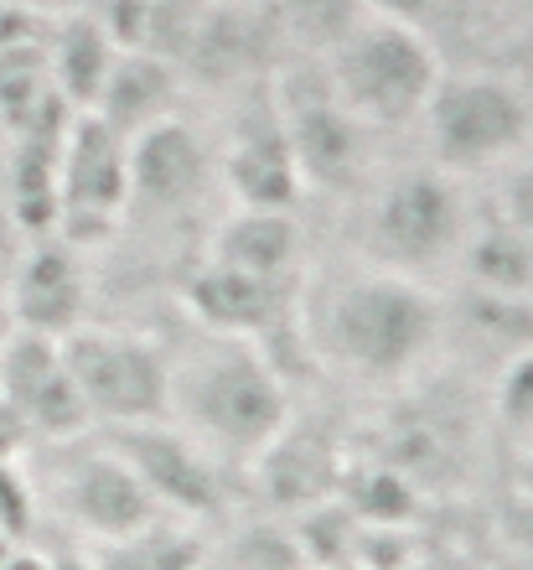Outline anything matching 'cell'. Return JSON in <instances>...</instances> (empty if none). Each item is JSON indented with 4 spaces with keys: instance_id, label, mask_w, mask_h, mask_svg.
<instances>
[{
    "instance_id": "obj_27",
    "label": "cell",
    "mask_w": 533,
    "mask_h": 570,
    "mask_svg": "<svg viewBox=\"0 0 533 570\" xmlns=\"http://www.w3.org/2000/svg\"><path fill=\"white\" fill-rule=\"evenodd\" d=\"M31 529V488L16 462H0V534H27Z\"/></svg>"
},
{
    "instance_id": "obj_4",
    "label": "cell",
    "mask_w": 533,
    "mask_h": 570,
    "mask_svg": "<svg viewBox=\"0 0 533 570\" xmlns=\"http://www.w3.org/2000/svg\"><path fill=\"white\" fill-rule=\"evenodd\" d=\"M472 228V203L456 177L435 171L430 161L388 171L363 213V265L404 281L430 285V275L456 265Z\"/></svg>"
},
{
    "instance_id": "obj_15",
    "label": "cell",
    "mask_w": 533,
    "mask_h": 570,
    "mask_svg": "<svg viewBox=\"0 0 533 570\" xmlns=\"http://www.w3.org/2000/svg\"><path fill=\"white\" fill-rule=\"evenodd\" d=\"M280 42L275 27L265 21L259 6H203V16L193 21L187 42H181V78H197L208 89H254L280 68Z\"/></svg>"
},
{
    "instance_id": "obj_23",
    "label": "cell",
    "mask_w": 533,
    "mask_h": 570,
    "mask_svg": "<svg viewBox=\"0 0 533 570\" xmlns=\"http://www.w3.org/2000/svg\"><path fill=\"white\" fill-rule=\"evenodd\" d=\"M259 11L275 27L280 52H290V58H326L368 16V6L363 0H259Z\"/></svg>"
},
{
    "instance_id": "obj_13",
    "label": "cell",
    "mask_w": 533,
    "mask_h": 570,
    "mask_svg": "<svg viewBox=\"0 0 533 570\" xmlns=\"http://www.w3.org/2000/svg\"><path fill=\"white\" fill-rule=\"evenodd\" d=\"M0 400L27 421L31 441L68 446V441L93 431L58 337H37V332L21 327L6 332V343H0Z\"/></svg>"
},
{
    "instance_id": "obj_1",
    "label": "cell",
    "mask_w": 533,
    "mask_h": 570,
    "mask_svg": "<svg viewBox=\"0 0 533 570\" xmlns=\"http://www.w3.org/2000/svg\"><path fill=\"white\" fill-rule=\"evenodd\" d=\"M300 327L316 368L368 390H404L441 358V296L373 265L322 275L300 301Z\"/></svg>"
},
{
    "instance_id": "obj_21",
    "label": "cell",
    "mask_w": 533,
    "mask_h": 570,
    "mask_svg": "<svg viewBox=\"0 0 533 570\" xmlns=\"http://www.w3.org/2000/svg\"><path fill=\"white\" fill-rule=\"evenodd\" d=\"M93 570H208V540L187 519H150L135 534L93 544Z\"/></svg>"
},
{
    "instance_id": "obj_20",
    "label": "cell",
    "mask_w": 533,
    "mask_h": 570,
    "mask_svg": "<svg viewBox=\"0 0 533 570\" xmlns=\"http://www.w3.org/2000/svg\"><path fill=\"white\" fill-rule=\"evenodd\" d=\"M254 466H259L269 498H280L290 509H316V498L332 493V482H337V472H342L337 451L326 446V441L296 435V415H290V425L275 435V446Z\"/></svg>"
},
{
    "instance_id": "obj_29",
    "label": "cell",
    "mask_w": 533,
    "mask_h": 570,
    "mask_svg": "<svg viewBox=\"0 0 533 570\" xmlns=\"http://www.w3.org/2000/svg\"><path fill=\"white\" fill-rule=\"evenodd\" d=\"M0 570H47V560H37V556H16V560H6Z\"/></svg>"
},
{
    "instance_id": "obj_12",
    "label": "cell",
    "mask_w": 533,
    "mask_h": 570,
    "mask_svg": "<svg viewBox=\"0 0 533 570\" xmlns=\"http://www.w3.org/2000/svg\"><path fill=\"white\" fill-rule=\"evenodd\" d=\"M52 498H58L62 519H73V529H83L93 544L135 534L150 519H166L140 488V478L125 466V456L109 441H83V435L68 441V462L52 482Z\"/></svg>"
},
{
    "instance_id": "obj_18",
    "label": "cell",
    "mask_w": 533,
    "mask_h": 570,
    "mask_svg": "<svg viewBox=\"0 0 533 570\" xmlns=\"http://www.w3.org/2000/svg\"><path fill=\"white\" fill-rule=\"evenodd\" d=\"M208 259L244 271L254 281L300 285V259H306V228L296 213H269V208H234L213 228Z\"/></svg>"
},
{
    "instance_id": "obj_10",
    "label": "cell",
    "mask_w": 533,
    "mask_h": 570,
    "mask_svg": "<svg viewBox=\"0 0 533 570\" xmlns=\"http://www.w3.org/2000/svg\"><path fill=\"white\" fill-rule=\"evenodd\" d=\"M269 78L234 94V120H228V140H223V156H218V181L228 187V197H234L238 208L296 213L306 187H300L296 156L285 146Z\"/></svg>"
},
{
    "instance_id": "obj_31",
    "label": "cell",
    "mask_w": 533,
    "mask_h": 570,
    "mask_svg": "<svg viewBox=\"0 0 533 570\" xmlns=\"http://www.w3.org/2000/svg\"><path fill=\"white\" fill-rule=\"evenodd\" d=\"M0 343H6V332H0Z\"/></svg>"
},
{
    "instance_id": "obj_2",
    "label": "cell",
    "mask_w": 533,
    "mask_h": 570,
    "mask_svg": "<svg viewBox=\"0 0 533 570\" xmlns=\"http://www.w3.org/2000/svg\"><path fill=\"white\" fill-rule=\"evenodd\" d=\"M290 415V384L254 343L203 332V343L171 363V425L193 435L218 466L259 462Z\"/></svg>"
},
{
    "instance_id": "obj_24",
    "label": "cell",
    "mask_w": 533,
    "mask_h": 570,
    "mask_svg": "<svg viewBox=\"0 0 533 570\" xmlns=\"http://www.w3.org/2000/svg\"><path fill=\"white\" fill-rule=\"evenodd\" d=\"M119 47L109 37V27L99 16H73L68 27L58 31V47H52V78H58L62 99H73L78 115H89L99 89H105L109 68H115Z\"/></svg>"
},
{
    "instance_id": "obj_6",
    "label": "cell",
    "mask_w": 533,
    "mask_h": 570,
    "mask_svg": "<svg viewBox=\"0 0 533 570\" xmlns=\"http://www.w3.org/2000/svg\"><path fill=\"white\" fill-rule=\"evenodd\" d=\"M275 115H280L285 146L296 156L300 187L306 193H357L368 177L373 130L337 99L322 58H285L269 78Z\"/></svg>"
},
{
    "instance_id": "obj_11",
    "label": "cell",
    "mask_w": 533,
    "mask_h": 570,
    "mask_svg": "<svg viewBox=\"0 0 533 570\" xmlns=\"http://www.w3.org/2000/svg\"><path fill=\"white\" fill-rule=\"evenodd\" d=\"M105 441L125 456V466L140 478V488L166 519H187L193 524V519H213L223 509V498H228L223 466L171 421L125 425V431H109Z\"/></svg>"
},
{
    "instance_id": "obj_22",
    "label": "cell",
    "mask_w": 533,
    "mask_h": 570,
    "mask_svg": "<svg viewBox=\"0 0 533 570\" xmlns=\"http://www.w3.org/2000/svg\"><path fill=\"white\" fill-rule=\"evenodd\" d=\"M208 0H105V21L119 52H156V58H181V42Z\"/></svg>"
},
{
    "instance_id": "obj_7",
    "label": "cell",
    "mask_w": 533,
    "mask_h": 570,
    "mask_svg": "<svg viewBox=\"0 0 533 570\" xmlns=\"http://www.w3.org/2000/svg\"><path fill=\"white\" fill-rule=\"evenodd\" d=\"M62 358L93 425L125 431L171 421V358L150 337L83 322L62 337Z\"/></svg>"
},
{
    "instance_id": "obj_19",
    "label": "cell",
    "mask_w": 533,
    "mask_h": 570,
    "mask_svg": "<svg viewBox=\"0 0 533 570\" xmlns=\"http://www.w3.org/2000/svg\"><path fill=\"white\" fill-rule=\"evenodd\" d=\"M177 99H181L177 62L156 58V52H119L89 115L99 125H109L119 140H135L140 130H150V125L171 120V115H177Z\"/></svg>"
},
{
    "instance_id": "obj_8",
    "label": "cell",
    "mask_w": 533,
    "mask_h": 570,
    "mask_svg": "<svg viewBox=\"0 0 533 570\" xmlns=\"http://www.w3.org/2000/svg\"><path fill=\"white\" fill-rule=\"evenodd\" d=\"M130 140H119L93 115H78L62 130L58 146V239H68L78 255L105 244L130 213Z\"/></svg>"
},
{
    "instance_id": "obj_17",
    "label": "cell",
    "mask_w": 533,
    "mask_h": 570,
    "mask_svg": "<svg viewBox=\"0 0 533 570\" xmlns=\"http://www.w3.org/2000/svg\"><path fill=\"white\" fill-rule=\"evenodd\" d=\"M456 347L472 368H503L533 347V301L461 281L441 301V353Z\"/></svg>"
},
{
    "instance_id": "obj_28",
    "label": "cell",
    "mask_w": 533,
    "mask_h": 570,
    "mask_svg": "<svg viewBox=\"0 0 533 570\" xmlns=\"http://www.w3.org/2000/svg\"><path fill=\"white\" fill-rule=\"evenodd\" d=\"M27 446H31L27 421H21V415L0 400V462H21V451H27Z\"/></svg>"
},
{
    "instance_id": "obj_14",
    "label": "cell",
    "mask_w": 533,
    "mask_h": 570,
    "mask_svg": "<svg viewBox=\"0 0 533 570\" xmlns=\"http://www.w3.org/2000/svg\"><path fill=\"white\" fill-rule=\"evenodd\" d=\"M125 156H130V213H146V218H181V213L203 208L218 177L213 146L181 115L140 130L125 146Z\"/></svg>"
},
{
    "instance_id": "obj_3",
    "label": "cell",
    "mask_w": 533,
    "mask_h": 570,
    "mask_svg": "<svg viewBox=\"0 0 533 570\" xmlns=\"http://www.w3.org/2000/svg\"><path fill=\"white\" fill-rule=\"evenodd\" d=\"M425 161L445 177L503 171L533 146V94L492 68H445L425 115Z\"/></svg>"
},
{
    "instance_id": "obj_9",
    "label": "cell",
    "mask_w": 533,
    "mask_h": 570,
    "mask_svg": "<svg viewBox=\"0 0 533 570\" xmlns=\"http://www.w3.org/2000/svg\"><path fill=\"white\" fill-rule=\"evenodd\" d=\"M445 390H420L409 394L394 415L388 431L378 435V466H388L394 478H404L409 488H451L466 472L482 431V410L466 405L461 379H441Z\"/></svg>"
},
{
    "instance_id": "obj_30",
    "label": "cell",
    "mask_w": 533,
    "mask_h": 570,
    "mask_svg": "<svg viewBox=\"0 0 533 570\" xmlns=\"http://www.w3.org/2000/svg\"><path fill=\"white\" fill-rule=\"evenodd\" d=\"M519 6H523V11H529V16H533V0H519Z\"/></svg>"
},
{
    "instance_id": "obj_16",
    "label": "cell",
    "mask_w": 533,
    "mask_h": 570,
    "mask_svg": "<svg viewBox=\"0 0 533 570\" xmlns=\"http://www.w3.org/2000/svg\"><path fill=\"white\" fill-rule=\"evenodd\" d=\"M11 316L21 332L58 343L89 322V265L68 239L47 234L21 255L11 281Z\"/></svg>"
},
{
    "instance_id": "obj_25",
    "label": "cell",
    "mask_w": 533,
    "mask_h": 570,
    "mask_svg": "<svg viewBox=\"0 0 533 570\" xmlns=\"http://www.w3.org/2000/svg\"><path fill=\"white\" fill-rule=\"evenodd\" d=\"M363 6H368V16L399 21L435 47L466 37L476 27V11H482V0H363Z\"/></svg>"
},
{
    "instance_id": "obj_5",
    "label": "cell",
    "mask_w": 533,
    "mask_h": 570,
    "mask_svg": "<svg viewBox=\"0 0 533 570\" xmlns=\"http://www.w3.org/2000/svg\"><path fill=\"white\" fill-rule=\"evenodd\" d=\"M322 68L337 99L368 130L420 125L430 94L445 73L441 47L425 42L420 31L399 27V21H384V16H363L322 58Z\"/></svg>"
},
{
    "instance_id": "obj_26",
    "label": "cell",
    "mask_w": 533,
    "mask_h": 570,
    "mask_svg": "<svg viewBox=\"0 0 533 570\" xmlns=\"http://www.w3.org/2000/svg\"><path fill=\"white\" fill-rule=\"evenodd\" d=\"M487 421L497 425V435L533 446V347L497 368L492 400H487Z\"/></svg>"
}]
</instances>
